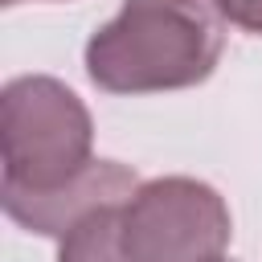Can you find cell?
Instances as JSON below:
<instances>
[{
  "label": "cell",
  "mask_w": 262,
  "mask_h": 262,
  "mask_svg": "<svg viewBox=\"0 0 262 262\" xmlns=\"http://www.w3.org/2000/svg\"><path fill=\"white\" fill-rule=\"evenodd\" d=\"M233 237L225 196L196 176L143 180L119 205L127 262H213Z\"/></svg>",
  "instance_id": "obj_3"
},
{
  "label": "cell",
  "mask_w": 262,
  "mask_h": 262,
  "mask_svg": "<svg viewBox=\"0 0 262 262\" xmlns=\"http://www.w3.org/2000/svg\"><path fill=\"white\" fill-rule=\"evenodd\" d=\"M4 4H16V0H4Z\"/></svg>",
  "instance_id": "obj_8"
},
{
  "label": "cell",
  "mask_w": 262,
  "mask_h": 262,
  "mask_svg": "<svg viewBox=\"0 0 262 262\" xmlns=\"http://www.w3.org/2000/svg\"><path fill=\"white\" fill-rule=\"evenodd\" d=\"M221 16L229 25H237L242 33H254L262 37V0H217Z\"/></svg>",
  "instance_id": "obj_6"
},
{
  "label": "cell",
  "mask_w": 262,
  "mask_h": 262,
  "mask_svg": "<svg viewBox=\"0 0 262 262\" xmlns=\"http://www.w3.org/2000/svg\"><path fill=\"white\" fill-rule=\"evenodd\" d=\"M139 188V176L131 164L119 160H90L86 172H78L70 184L49 188V192H20V188H0V205L4 213L41 237H61L70 233L82 217H90L94 209L106 205H123L131 192Z\"/></svg>",
  "instance_id": "obj_4"
},
{
  "label": "cell",
  "mask_w": 262,
  "mask_h": 262,
  "mask_svg": "<svg viewBox=\"0 0 262 262\" xmlns=\"http://www.w3.org/2000/svg\"><path fill=\"white\" fill-rule=\"evenodd\" d=\"M94 119L86 102L49 74L8 78L0 90V188L49 192L90 168Z\"/></svg>",
  "instance_id": "obj_2"
},
{
  "label": "cell",
  "mask_w": 262,
  "mask_h": 262,
  "mask_svg": "<svg viewBox=\"0 0 262 262\" xmlns=\"http://www.w3.org/2000/svg\"><path fill=\"white\" fill-rule=\"evenodd\" d=\"M225 49L217 0H123L86 41V78L106 94L201 86Z\"/></svg>",
  "instance_id": "obj_1"
},
{
  "label": "cell",
  "mask_w": 262,
  "mask_h": 262,
  "mask_svg": "<svg viewBox=\"0 0 262 262\" xmlns=\"http://www.w3.org/2000/svg\"><path fill=\"white\" fill-rule=\"evenodd\" d=\"M213 262H229V258H213Z\"/></svg>",
  "instance_id": "obj_7"
},
{
  "label": "cell",
  "mask_w": 262,
  "mask_h": 262,
  "mask_svg": "<svg viewBox=\"0 0 262 262\" xmlns=\"http://www.w3.org/2000/svg\"><path fill=\"white\" fill-rule=\"evenodd\" d=\"M57 262H127L119 242V205L94 209L57 237Z\"/></svg>",
  "instance_id": "obj_5"
}]
</instances>
